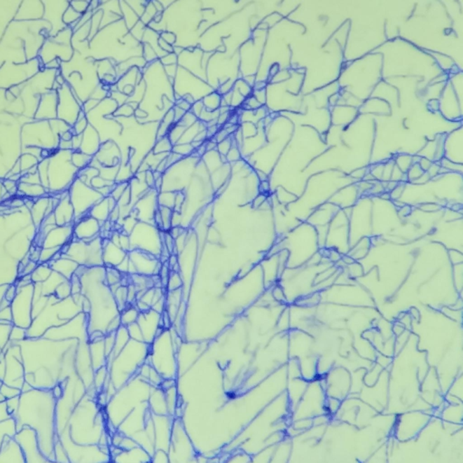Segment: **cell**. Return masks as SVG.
Here are the masks:
<instances>
[{"mask_svg":"<svg viewBox=\"0 0 463 463\" xmlns=\"http://www.w3.org/2000/svg\"><path fill=\"white\" fill-rule=\"evenodd\" d=\"M34 285L31 325L27 338L42 337L48 329L65 324L83 312L82 293L71 294V281L45 263L37 266Z\"/></svg>","mask_w":463,"mask_h":463,"instance_id":"6da1fadb","label":"cell"},{"mask_svg":"<svg viewBox=\"0 0 463 463\" xmlns=\"http://www.w3.org/2000/svg\"><path fill=\"white\" fill-rule=\"evenodd\" d=\"M18 343L23 360L25 381L31 387L51 390L74 378L80 340L40 337L27 338Z\"/></svg>","mask_w":463,"mask_h":463,"instance_id":"7a4b0ae2","label":"cell"},{"mask_svg":"<svg viewBox=\"0 0 463 463\" xmlns=\"http://www.w3.org/2000/svg\"><path fill=\"white\" fill-rule=\"evenodd\" d=\"M57 401L52 390L37 388H31L20 396L6 401L8 412L14 418L17 431L26 425L34 429L40 452L49 462H55Z\"/></svg>","mask_w":463,"mask_h":463,"instance_id":"3957f363","label":"cell"},{"mask_svg":"<svg viewBox=\"0 0 463 463\" xmlns=\"http://www.w3.org/2000/svg\"><path fill=\"white\" fill-rule=\"evenodd\" d=\"M25 384L20 346L11 340L0 355V394L7 400L20 396Z\"/></svg>","mask_w":463,"mask_h":463,"instance_id":"277c9868","label":"cell"},{"mask_svg":"<svg viewBox=\"0 0 463 463\" xmlns=\"http://www.w3.org/2000/svg\"><path fill=\"white\" fill-rule=\"evenodd\" d=\"M15 297L11 303L12 322L17 327L27 329L32 322L34 285L31 275L22 276L20 281L15 284Z\"/></svg>","mask_w":463,"mask_h":463,"instance_id":"5b68a950","label":"cell"},{"mask_svg":"<svg viewBox=\"0 0 463 463\" xmlns=\"http://www.w3.org/2000/svg\"><path fill=\"white\" fill-rule=\"evenodd\" d=\"M14 439L20 444L25 459L27 463L49 462L40 452L36 431L29 427H23L15 433Z\"/></svg>","mask_w":463,"mask_h":463,"instance_id":"8992f818","label":"cell"},{"mask_svg":"<svg viewBox=\"0 0 463 463\" xmlns=\"http://www.w3.org/2000/svg\"><path fill=\"white\" fill-rule=\"evenodd\" d=\"M1 462L26 463L20 444L14 439V437L8 436V435L4 438L1 449H0V463Z\"/></svg>","mask_w":463,"mask_h":463,"instance_id":"52a82bcc","label":"cell"},{"mask_svg":"<svg viewBox=\"0 0 463 463\" xmlns=\"http://www.w3.org/2000/svg\"><path fill=\"white\" fill-rule=\"evenodd\" d=\"M17 433V427L14 418L9 413L7 403L0 402V449H1L4 438L8 436L14 437Z\"/></svg>","mask_w":463,"mask_h":463,"instance_id":"ba28073f","label":"cell"},{"mask_svg":"<svg viewBox=\"0 0 463 463\" xmlns=\"http://www.w3.org/2000/svg\"><path fill=\"white\" fill-rule=\"evenodd\" d=\"M12 328H13V323L0 322V355L11 341Z\"/></svg>","mask_w":463,"mask_h":463,"instance_id":"9c48e42d","label":"cell"},{"mask_svg":"<svg viewBox=\"0 0 463 463\" xmlns=\"http://www.w3.org/2000/svg\"><path fill=\"white\" fill-rule=\"evenodd\" d=\"M25 338H27V329L13 325V328L11 329V340L18 343V341L23 340Z\"/></svg>","mask_w":463,"mask_h":463,"instance_id":"30bf717a","label":"cell"},{"mask_svg":"<svg viewBox=\"0 0 463 463\" xmlns=\"http://www.w3.org/2000/svg\"><path fill=\"white\" fill-rule=\"evenodd\" d=\"M403 188H405V186L397 185L396 188L392 189V192L390 193V198H393V200H399L400 195H402V193L403 192Z\"/></svg>","mask_w":463,"mask_h":463,"instance_id":"8fae6325","label":"cell"},{"mask_svg":"<svg viewBox=\"0 0 463 463\" xmlns=\"http://www.w3.org/2000/svg\"><path fill=\"white\" fill-rule=\"evenodd\" d=\"M161 39L164 40V41H166L167 43H170V45L173 46L174 43L176 41V36L173 35L172 33H164L163 35H161Z\"/></svg>","mask_w":463,"mask_h":463,"instance_id":"7c38bea8","label":"cell"},{"mask_svg":"<svg viewBox=\"0 0 463 463\" xmlns=\"http://www.w3.org/2000/svg\"><path fill=\"white\" fill-rule=\"evenodd\" d=\"M158 43H160V48L163 51L167 53H173V46L170 45V43H167L166 41H164L163 39H160Z\"/></svg>","mask_w":463,"mask_h":463,"instance_id":"4fadbf2b","label":"cell"},{"mask_svg":"<svg viewBox=\"0 0 463 463\" xmlns=\"http://www.w3.org/2000/svg\"><path fill=\"white\" fill-rule=\"evenodd\" d=\"M8 286V285L0 286V305H1L3 299H4L5 292L6 290H7Z\"/></svg>","mask_w":463,"mask_h":463,"instance_id":"5bb4252c","label":"cell"},{"mask_svg":"<svg viewBox=\"0 0 463 463\" xmlns=\"http://www.w3.org/2000/svg\"><path fill=\"white\" fill-rule=\"evenodd\" d=\"M62 139H63V141H71L73 139V134L69 132H65L62 134Z\"/></svg>","mask_w":463,"mask_h":463,"instance_id":"9a60e30c","label":"cell"}]
</instances>
